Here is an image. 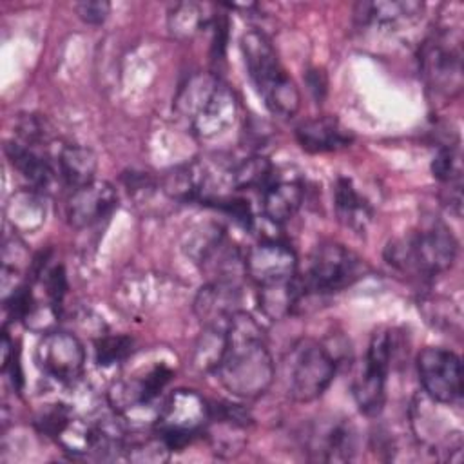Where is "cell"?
Listing matches in <instances>:
<instances>
[{
	"label": "cell",
	"mask_w": 464,
	"mask_h": 464,
	"mask_svg": "<svg viewBox=\"0 0 464 464\" xmlns=\"http://www.w3.org/2000/svg\"><path fill=\"white\" fill-rule=\"evenodd\" d=\"M227 328L228 326H203L190 353V362L198 372H216L227 350Z\"/></svg>",
	"instance_id": "obj_26"
},
{
	"label": "cell",
	"mask_w": 464,
	"mask_h": 464,
	"mask_svg": "<svg viewBox=\"0 0 464 464\" xmlns=\"http://www.w3.org/2000/svg\"><path fill=\"white\" fill-rule=\"evenodd\" d=\"M5 218L14 230L33 232L45 219V205L34 188L20 190L7 201Z\"/></svg>",
	"instance_id": "obj_23"
},
{
	"label": "cell",
	"mask_w": 464,
	"mask_h": 464,
	"mask_svg": "<svg viewBox=\"0 0 464 464\" xmlns=\"http://www.w3.org/2000/svg\"><path fill=\"white\" fill-rule=\"evenodd\" d=\"M274 167L266 156L254 154L239 163L232 165L228 170V181L234 188H265L274 178Z\"/></svg>",
	"instance_id": "obj_27"
},
{
	"label": "cell",
	"mask_w": 464,
	"mask_h": 464,
	"mask_svg": "<svg viewBox=\"0 0 464 464\" xmlns=\"http://www.w3.org/2000/svg\"><path fill=\"white\" fill-rule=\"evenodd\" d=\"M96 154L82 145H65L58 154V174L72 188L96 179Z\"/></svg>",
	"instance_id": "obj_22"
},
{
	"label": "cell",
	"mask_w": 464,
	"mask_h": 464,
	"mask_svg": "<svg viewBox=\"0 0 464 464\" xmlns=\"http://www.w3.org/2000/svg\"><path fill=\"white\" fill-rule=\"evenodd\" d=\"M259 310L272 321H279L292 314V310L301 303V288L297 276L292 281L259 286L257 294Z\"/></svg>",
	"instance_id": "obj_24"
},
{
	"label": "cell",
	"mask_w": 464,
	"mask_h": 464,
	"mask_svg": "<svg viewBox=\"0 0 464 464\" xmlns=\"http://www.w3.org/2000/svg\"><path fill=\"white\" fill-rule=\"evenodd\" d=\"M462 40L453 31L431 34L420 47V72L433 96L451 100L462 89Z\"/></svg>",
	"instance_id": "obj_5"
},
{
	"label": "cell",
	"mask_w": 464,
	"mask_h": 464,
	"mask_svg": "<svg viewBox=\"0 0 464 464\" xmlns=\"http://www.w3.org/2000/svg\"><path fill=\"white\" fill-rule=\"evenodd\" d=\"M5 154L11 165L22 174L25 181L34 187V190L47 188L54 179V169L51 161L34 150V147H29L22 141H9L5 145Z\"/></svg>",
	"instance_id": "obj_20"
},
{
	"label": "cell",
	"mask_w": 464,
	"mask_h": 464,
	"mask_svg": "<svg viewBox=\"0 0 464 464\" xmlns=\"http://www.w3.org/2000/svg\"><path fill=\"white\" fill-rule=\"evenodd\" d=\"M76 14L91 25L103 24L111 13V4L105 0H87V2H78L74 5Z\"/></svg>",
	"instance_id": "obj_32"
},
{
	"label": "cell",
	"mask_w": 464,
	"mask_h": 464,
	"mask_svg": "<svg viewBox=\"0 0 464 464\" xmlns=\"http://www.w3.org/2000/svg\"><path fill=\"white\" fill-rule=\"evenodd\" d=\"M306 85H308V91L315 96V100H321L326 92V76H324V72L319 71V69L308 71Z\"/></svg>",
	"instance_id": "obj_33"
},
{
	"label": "cell",
	"mask_w": 464,
	"mask_h": 464,
	"mask_svg": "<svg viewBox=\"0 0 464 464\" xmlns=\"http://www.w3.org/2000/svg\"><path fill=\"white\" fill-rule=\"evenodd\" d=\"M265 105L279 118H290L299 111L301 94L292 78L285 72L261 92Z\"/></svg>",
	"instance_id": "obj_28"
},
{
	"label": "cell",
	"mask_w": 464,
	"mask_h": 464,
	"mask_svg": "<svg viewBox=\"0 0 464 464\" xmlns=\"http://www.w3.org/2000/svg\"><path fill=\"white\" fill-rule=\"evenodd\" d=\"M303 196L304 188L301 179L274 176L263 188V214L272 223H285L299 210Z\"/></svg>",
	"instance_id": "obj_18"
},
{
	"label": "cell",
	"mask_w": 464,
	"mask_h": 464,
	"mask_svg": "<svg viewBox=\"0 0 464 464\" xmlns=\"http://www.w3.org/2000/svg\"><path fill=\"white\" fill-rule=\"evenodd\" d=\"M433 176L450 187H460L462 181V156L457 145H446L439 149L431 161Z\"/></svg>",
	"instance_id": "obj_29"
},
{
	"label": "cell",
	"mask_w": 464,
	"mask_h": 464,
	"mask_svg": "<svg viewBox=\"0 0 464 464\" xmlns=\"http://www.w3.org/2000/svg\"><path fill=\"white\" fill-rule=\"evenodd\" d=\"M116 205V188L109 181L94 179L83 187L72 188L65 205V216L74 228H89L109 218Z\"/></svg>",
	"instance_id": "obj_12"
},
{
	"label": "cell",
	"mask_w": 464,
	"mask_h": 464,
	"mask_svg": "<svg viewBox=\"0 0 464 464\" xmlns=\"http://www.w3.org/2000/svg\"><path fill=\"white\" fill-rule=\"evenodd\" d=\"M420 2H362L357 4L355 16L364 25L393 27L397 24L411 22L422 13Z\"/></svg>",
	"instance_id": "obj_21"
},
{
	"label": "cell",
	"mask_w": 464,
	"mask_h": 464,
	"mask_svg": "<svg viewBox=\"0 0 464 464\" xmlns=\"http://www.w3.org/2000/svg\"><path fill=\"white\" fill-rule=\"evenodd\" d=\"M227 392L239 399H257L272 384L276 368L261 326L245 312H236L227 328V350L216 368Z\"/></svg>",
	"instance_id": "obj_1"
},
{
	"label": "cell",
	"mask_w": 464,
	"mask_h": 464,
	"mask_svg": "<svg viewBox=\"0 0 464 464\" xmlns=\"http://www.w3.org/2000/svg\"><path fill=\"white\" fill-rule=\"evenodd\" d=\"M361 276V259L344 245L326 241L315 246L308 268L301 279V299L306 295H324L352 285Z\"/></svg>",
	"instance_id": "obj_6"
},
{
	"label": "cell",
	"mask_w": 464,
	"mask_h": 464,
	"mask_svg": "<svg viewBox=\"0 0 464 464\" xmlns=\"http://www.w3.org/2000/svg\"><path fill=\"white\" fill-rule=\"evenodd\" d=\"M243 265L246 276L257 286L286 283L297 276L295 252L286 243L276 239H266L250 246Z\"/></svg>",
	"instance_id": "obj_11"
},
{
	"label": "cell",
	"mask_w": 464,
	"mask_h": 464,
	"mask_svg": "<svg viewBox=\"0 0 464 464\" xmlns=\"http://www.w3.org/2000/svg\"><path fill=\"white\" fill-rule=\"evenodd\" d=\"M239 285L236 279H210L194 299V312L203 326H228L239 312Z\"/></svg>",
	"instance_id": "obj_13"
},
{
	"label": "cell",
	"mask_w": 464,
	"mask_h": 464,
	"mask_svg": "<svg viewBox=\"0 0 464 464\" xmlns=\"http://www.w3.org/2000/svg\"><path fill=\"white\" fill-rule=\"evenodd\" d=\"M295 138L306 152H330L352 141L350 132L334 116H317L295 129Z\"/></svg>",
	"instance_id": "obj_16"
},
{
	"label": "cell",
	"mask_w": 464,
	"mask_h": 464,
	"mask_svg": "<svg viewBox=\"0 0 464 464\" xmlns=\"http://www.w3.org/2000/svg\"><path fill=\"white\" fill-rule=\"evenodd\" d=\"M132 350V341L127 335H103L94 344L96 362L100 366H112L127 359Z\"/></svg>",
	"instance_id": "obj_30"
},
{
	"label": "cell",
	"mask_w": 464,
	"mask_h": 464,
	"mask_svg": "<svg viewBox=\"0 0 464 464\" xmlns=\"http://www.w3.org/2000/svg\"><path fill=\"white\" fill-rule=\"evenodd\" d=\"M395 353V339L392 332L373 334L364 366L352 384V395L359 410L366 415H377L386 397V375Z\"/></svg>",
	"instance_id": "obj_8"
},
{
	"label": "cell",
	"mask_w": 464,
	"mask_h": 464,
	"mask_svg": "<svg viewBox=\"0 0 464 464\" xmlns=\"http://www.w3.org/2000/svg\"><path fill=\"white\" fill-rule=\"evenodd\" d=\"M210 404L194 390H174L165 401L158 417V433L170 450L181 448L192 437L207 430Z\"/></svg>",
	"instance_id": "obj_7"
},
{
	"label": "cell",
	"mask_w": 464,
	"mask_h": 464,
	"mask_svg": "<svg viewBox=\"0 0 464 464\" xmlns=\"http://www.w3.org/2000/svg\"><path fill=\"white\" fill-rule=\"evenodd\" d=\"M165 192L181 201L201 199L205 203L214 199V192L210 188V174L205 163L192 161L181 167H176L163 178Z\"/></svg>",
	"instance_id": "obj_17"
},
{
	"label": "cell",
	"mask_w": 464,
	"mask_h": 464,
	"mask_svg": "<svg viewBox=\"0 0 464 464\" xmlns=\"http://www.w3.org/2000/svg\"><path fill=\"white\" fill-rule=\"evenodd\" d=\"M335 357L314 341L301 339L290 352L286 362V390L297 402H310L321 397L335 377Z\"/></svg>",
	"instance_id": "obj_4"
},
{
	"label": "cell",
	"mask_w": 464,
	"mask_h": 464,
	"mask_svg": "<svg viewBox=\"0 0 464 464\" xmlns=\"http://www.w3.org/2000/svg\"><path fill=\"white\" fill-rule=\"evenodd\" d=\"M315 459L326 462H344L355 453V430L348 422H328L314 430L308 440Z\"/></svg>",
	"instance_id": "obj_15"
},
{
	"label": "cell",
	"mask_w": 464,
	"mask_h": 464,
	"mask_svg": "<svg viewBox=\"0 0 464 464\" xmlns=\"http://www.w3.org/2000/svg\"><path fill=\"white\" fill-rule=\"evenodd\" d=\"M123 451L134 462H161L169 457L170 446L156 431V437H147L143 440H134L130 444H125Z\"/></svg>",
	"instance_id": "obj_31"
},
{
	"label": "cell",
	"mask_w": 464,
	"mask_h": 464,
	"mask_svg": "<svg viewBox=\"0 0 464 464\" xmlns=\"http://www.w3.org/2000/svg\"><path fill=\"white\" fill-rule=\"evenodd\" d=\"M176 109L190 121L192 132L201 140L225 134L239 112L234 91L212 74H194L181 87Z\"/></svg>",
	"instance_id": "obj_2"
},
{
	"label": "cell",
	"mask_w": 464,
	"mask_h": 464,
	"mask_svg": "<svg viewBox=\"0 0 464 464\" xmlns=\"http://www.w3.org/2000/svg\"><path fill=\"white\" fill-rule=\"evenodd\" d=\"M241 54L246 72L259 94L285 74L270 38L261 31H246L241 36Z\"/></svg>",
	"instance_id": "obj_14"
},
{
	"label": "cell",
	"mask_w": 464,
	"mask_h": 464,
	"mask_svg": "<svg viewBox=\"0 0 464 464\" xmlns=\"http://www.w3.org/2000/svg\"><path fill=\"white\" fill-rule=\"evenodd\" d=\"M334 207L337 219L353 232H364L372 221V207L362 198L353 183L346 178H339L334 188Z\"/></svg>",
	"instance_id": "obj_19"
},
{
	"label": "cell",
	"mask_w": 464,
	"mask_h": 464,
	"mask_svg": "<svg viewBox=\"0 0 464 464\" xmlns=\"http://www.w3.org/2000/svg\"><path fill=\"white\" fill-rule=\"evenodd\" d=\"M210 22L212 16L207 14V5L198 2H179L170 9L167 27L176 40L187 42L199 34Z\"/></svg>",
	"instance_id": "obj_25"
},
{
	"label": "cell",
	"mask_w": 464,
	"mask_h": 464,
	"mask_svg": "<svg viewBox=\"0 0 464 464\" xmlns=\"http://www.w3.org/2000/svg\"><path fill=\"white\" fill-rule=\"evenodd\" d=\"M457 257V241L442 223H433L420 232L392 241L386 259L395 268L415 276H439L451 268Z\"/></svg>",
	"instance_id": "obj_3"
},
{
	"label": "cell",
	"mask_w": 464,
	"mask_h": 464,
	"mask_svg": "<svg viewBox=\"0 0 464 464\" xmlns=\"http://www.w3.org/2000/svg\"><path fill=\"white\" fill-rule=\"evenodd\" d=\"M36 362L49 377L72 382L83 372L85 350L74 334L49 330L36 344Z\"/></svg>",
	"instance_id": "obj_10"
},
{
	"label": "cell",
	"mask_w": 464,
	"mask_h": 464,
	"mask_svg": "<svg viewBox=\"0 0 464 464\" xmlns=\"http://www.w3.org/2000/svg\"><path fill=\"white\" fill-rule=\"evenodd\" d=\"M419 381L433 402L455 404L462 397V362L446 348L428 346L417 357Z\"/></svg>",
	"instance_id": "obj_9"
}]
</instances>
